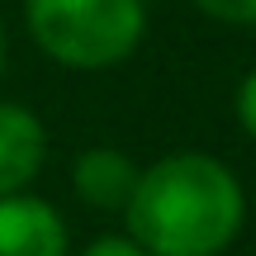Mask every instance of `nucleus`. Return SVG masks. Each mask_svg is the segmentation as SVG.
I'll return each mask as SVG.
<instances>
[{"label":"nucleus","instance_id":"nucleus-1","mask_svg":"<svg viewBox=\"0 0 256 256\" xmlns=\"http://www.w3.org/2000/svg\"><path fill=\"white\" fill-rule=\"evenodd\" d=\"M124 214L147 256H223L247 223V190L218 156L171 152L138 171Z\"/></svg>","mask_w":256,"mask_h":256},{"label":"nucleus","instance_id":"nucleus-2","mask_svg":"<svg viewBox=\"0 0 256 256\" xmlns=\"http://www.w3.org/2000/svg\"><path fill=\"white\" fill-rule=\"evenodd\" d=\"M34 43L72 72H104L138 52L147 34L142 0H24Z\"/></svg>","mask_w":256,"mask_h":256},{"label":"nucleus","instance_id":"nucleus-3","mask_svg":"<svg viewBox=\"0 0 256 256\" xmlns=\"http://www.w3.org/2000/svg\"><path fill=\"white\" fill-rule=\"evenodd\" d=\"M0 256H66V223L48 200L0 194Z\"/></svg>","mask_w":256,"mask_h":256},{"label":"nucleus","instance_id":"nucleus-4","mask_svg":"<svg viewBox=\"0 0 256 256\" xmlns=\"http://www.w3.org/2000/svg\"><path fill=\"white\" fill-rule=\"evenodd\" d=\"M48 162V128L28 104L0 100V194H19Z\"/></svg>","mask_w":256,"mask_h":256},{"label":"nucleus","instance_id":"nucleus-5","mask_svg":"<svg viewBox=\"0 0 256 256\" xmlns=\"http://www.w3.org/2000/svg\"><path fill=\"white\" fill-rule=\"evenodd\" d=\"M72 185H76V200L90 204V209H124L128 194L138 185V166L133 156H124L119 147H86L81 156L72 162Z\"/></svg>","mask_w":256,"mask_h":256},{"label":"nucleus","instance_id":"nucleus-6","mask_svg":"<svg viewBox=\"0 0 256 256\" xmlns=\"http://www.w3.org/2000/svg\"><path fill=\"white\" fill-rule=\"evenodd\" d=\"M194 10L218 24H256V0H194Z\"/></svg>","mask_w":256,"mask_h":256},{"label":"nucleus","instance_id":"nucleus-7","mask_svg":"<svg viewBox=\"0 0 256 256\" xmlns=\"http://www.w3.org/2000/svg\"><path fill=\"white\" fill-rule=\"evenodd\" d=\"M238 124H242L247 138H256V66L242 76V86H238Z\"/></svg>","mask_w":256,"mask_h":256},{"label":"nucleus","instance_id":"nucleus-8","mask_svg":"<svg viewBox=\"0 0 256 256\" xmlns=\"http://www.w3.org/2000/svg\"><path fill=\"white\" fill-rule=\"evenodd\" d=\"M81 256H147L133 238H95Z\"/></svg>","mask_w":256,"mask_h":256},{"label":"nucleus","instance_id":"nucleus-9","mask_svg":"<svg viewBox=\"0 0 256 256\" xmlns=\"http://www.w3.org/2000/svg\"><path fill=\"white\" fill-rule=\"evenodd\" d=\"M0 72H5V34H0Z\"/></svg>","mask_w":256,"mask_h":256}]
</instances>
